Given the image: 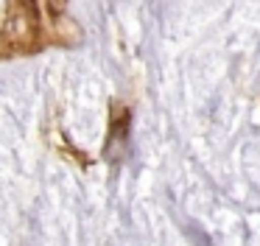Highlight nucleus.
Masks as SVG:
<instances>
[]
</instances>
